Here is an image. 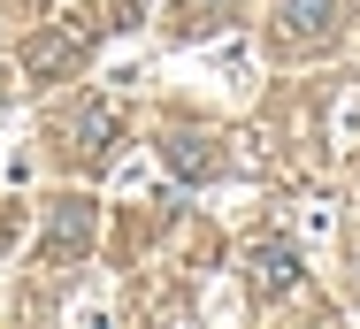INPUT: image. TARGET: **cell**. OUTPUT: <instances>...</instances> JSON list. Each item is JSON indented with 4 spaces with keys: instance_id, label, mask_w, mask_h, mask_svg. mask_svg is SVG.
Wrapping results in <instances>:
<instances>
[{
    "instance_id": "1",
    "label": "cell",
    "mask_w": 360,
    "mask_h": 329,
    "mask_svg": "<svg viewBox=\"0 0 360 329\" xmlns=\"http://www.w3.org/2000/svg\"><path fill=\"white\" fill-rule=\"evenodd\" d=\"M108 15H131V0H115V8H100V15H70L62 31H39V39L23 46V69H31V77H70V69L92 54V39L108 31Z\"/></svg>"
},
{
    "instance_id": "2",
    "label": "cell",
    "mask_w": 360,
    "mask_h": 329,
    "mask_svg": "<svg viewBox=\"0 0 360 329\" xmlns=\"http://www.w3.org/2000/svg\"><path fill=\"white\" fill-rule=\"evenodd\" d=\"M92 245V199H54V214H46V253L54 261H77Z\"/></svg>"
},
{
    "instance_id": "3",
    "label": "cell",
    "mask_w": 360,
    "mask_h": 329,
    "mask_svg": "<svg viewBox=\"0 0 360 329\" xmlns=\"http://www.w3.org/2000/svg\"><path fill=\"white\" fill-rule=\"evenodd\" d=\"M276 39L284 46H307V54L330 46V0H284L276 8Z\"/></svg>"
},
{
    "instance_id": "4",
    "label": "cell",
    "mask_w": 360,
    "mask_h": 329,
    "mask_svg": "<svg viewBox=\"0 0 360 329\" xmlns=\"http://www.w3.org/2000/svg\"><path fill=\"white\" fill-rule=\"evenodd\" d=\"M207 131H169V169L176 176H222V153H207Z\"/></svg>"
},
{
    "instance_id": "5",
    "label": "cell",
    "mask_w": 360,
    "mask_h": 329,
    "mask_svg": "<svg viewBox=\"0 0 360 329\" xmlns=\"http://www.w3.org/2000/svg\"><path fill=\"white\" fill-rule=\"evenodd\" d=\"M291 276H299V253H291V245H253V291H261V299H276Z\"/></svg>"
},
{
    "instance_id": "6",
    "label": "cell",
    "mask_w": 360,
    "mask_h": 329,
    "mask_svg": "<svg viewBox=\"0 0 360 329\" xmlns=\"http://www.w3.org/2000/svg\"><path fill=\"white\" fill-rule=\"evenodd\" d=\"M108 138H115V115H108V108H84V115L70 123V153H77V161H100Z\"/></svg>"
}]
</instances>
